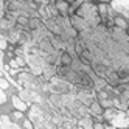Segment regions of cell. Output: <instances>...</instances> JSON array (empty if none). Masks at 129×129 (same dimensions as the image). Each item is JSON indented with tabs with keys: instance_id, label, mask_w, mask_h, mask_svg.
I'll return each instance as SVG.
<instances>
[{
	"instance_id": "obj_21",
	"label": "cell",
	"mask_w": 129,
	"mask_h": 129,
	"mask_svg": "<svg viewBox=\"0 0 129 129\" xmlns=\"http://www.w3.org/2000/svg\"><path fill=\"white\" fill-rule=\"evenodd\" d=\"M66 2H67V3H75V6L78 8V6L82 3V0H66Z\"/></svg>"
},
{
	"instance_id": "obj_17",
	"label": "cell",
	"mask_w": 129,
	"mask_h": 129,
	"mask_svg": "<svg viewBox=\"0 0 129 129\" xmlns=\"http://www.w3.org/2000/svg\"><path fill=\"white\" fill-rule=\"evenodd\" d=\"M8 86H10V82H8L5 78H0V89H6Z\"/></svg>"
},
{
	"instance_id": "obj_23",
	"label": "cell",
	"mask_w": 129,
	"mask_h": 129,
	"mask_svg": "<svg viewBox=\"0 0 129 129\" xmlns=\"http://www.w3.org/2000/svg\"><path fill=\"white\" fill-rule=\"evenodd\" d=\"M14 118H22V114H20V112H16V114H14Z\"/></svg>"
},
{
	"instance_id": "obj_6",
	"label": "cell",
	"mask_w": 129,
	"mask_h": 129,
	"mask_svg": "<svg viewBox=\"0 0 129 129\" xmlns=\"http://www.w3.org/2000/svg\"><path fill=\"white\" fill-rule=\"evenodd\" d=\"M69 22H70V25L73 26V30H76L78 33H81V31H86V30H89L90 26L81 19L79 16H76L75 13H73L72 16H69Z\"/></svg>"
},
{
	"instance_id": "obj_27",
	"label": "cell",
	"mask_w": 129,
	"mask_h": 129,
	"mask_svg": "<svg viewBox=\"0 0 129 129\" xmlns=\"http://www.w3.org/2000/svg\"><path fill=\"white\" fill-rule=\"evenodd\" d=\"M56 2H62V0H56Z\"/></svg>"
},
{
	"instance_id": "obj_28",
	"label": "cell",
	"mask_w": 129,
	"mask_h": 129,
	"mask_svg": "<svg viewBox=\"0 0 129 129\" xmlns=\"http://www.w3.org/2000/svg\"><path fill=\"white\" fill-rule=\"evenodd\" d=\"M34 129H41V127H34Z\"/></svg>"
},
{
	"instance_id": "obj_19",
	"label": "cell",
	"mask_w": 129,
	"mask_h": 129,
	"mask_svg": "<svg viewBox=\"0 0 129 129\" xmlns=\"http://www.w3.org/2000/svg\"><path fill=\"white\" fill-rule=\"evenodd\" d=\"M16 61H17V64H19V66H20V67H23V66H25V64H26V62H25V59H23L22 56H17V58H16Z\"/></svg>"
},
{
	"instance_id": "obj_22",
	"label": "cell",
	"mask_w": 129,
	"mask_h": 129,
	"mask_svg": "<svg viewBox=\"0 0 129 129\" xmlns=\"http://www.w3.org/2000/svg\"><path fill=\"white\" fill-rule=\"evenodd\" d=\"M23 127H25V129H34V126H33L31 121H25V123H23Z\"/></svg>"
},
{
	"instance_id": "obj_12",
	"label": "cell",
	"mask_w": 129,
	"mask_h": 129,
	"mask_svg": "<svg viewBox=\"0 0 129 129\" xmlns=\"http://www.w3.org/2000/svg\"><path fill=\"white\" fill-rule=\"evenodd\" d=\"M89 112L93 114V115H101V114H103V107H101L100 101H96V100L92 101L90 106H89Z\"/></svg>"
},
{
	"instance_id": "obj_11",
	"label": "cell",
	"mask_w": 129,
	"mask_h": 129,
	"mask_svg": "<svg viewBox=\"0 0 129 129\" xmlns=\"http://www.w3.org/2000/svg\"><path fill=\"white\" fill-rule=\"evenodd\" d=\"M13 104H14V107L19 110V112H23V110L28 109L26 103H25V101H23L20 96H13Z\"/></svg>"
},
{
	"instance_id": "obj_10",
	"label": "cell",
	"mask_w": 129,
	"mask_h": 129,
	"mask_svg": "<svg viewBox=\"0 0 129 129\" xmlns=\"http://www.w3.org/2000/svg\"><path fill=\"white\" fill-rule=\"evenodd\" d=\"M93 124H95V121H93V118H92L90 115L79 118V126L82 129H93Z\"/></svg>"
},
{
	"instance_id": "obj_24",
	"label": "cell",
	"mask_w": 129,
	"mask_h": 129,
	"mask_svg": "<svg viewBox=\"0 0 129 129\" xmlns=\"http://www.w3.org/2000/svg\"><path fill=\"white\" fill-rule=\"evenodd\" d=\"M104 129H117V127H114V126H110V124H107V126H104Z\"/></svg>"
},
{
	"instance_id": "obj_8",
	"label": "cell",
	"mask_w": 129,
	"mask_h": 129,
	"mask_svg": "<svg viewBox=\"0 0 129 129\" xmlns=\"http://www.w3.org/2000/svg\"><path fill=\"white\" fill-rule=\"evenodd\" d=\"M110 31H112V36H114L117 41H120V42H129V33H127V30L114 26Z\"/></svg>"
},
{
	"instance_id": "obj_9",
	"label": "cell",
	"mask_w": 129,
	"mask_h": 129,
	"mask_svg": "<svg viewBox=\"0 0 129 129\" xmlns=\"http://www.w3.org/2000/svg\"><path fill=\"white\" fill-rule=\"evenodd\" d=\"M0 129H22V127L16 124L14 121H11L8 115H2L0 117Z\"/></svg>"
},
{
	"instance_id": "obj_5",
	"label": "cell",
	"mask_w": 129,
	"mask_h": 129,
	"mask_svg": "<svg viewBox=\"0 0 129 129\" xmlns=\"http://www.w3.org/2000/svg\"><path fill=\"white\" fill-rule=\"evenodd\" d=\"M112 10L115 13H118L126 20L127 30H129V0H114L112 2Z\"/></svg>"
},
{
	"instance_id": "obj_25",
	"label": "cell",
	"mask_w": 129,
	"mask_h": 129,
	"mask_svg": "<svg viewBox=\"0 0 129 129\" xmlns=\"http://www.w3.org/2000/svg\"><path fill=\"white\" fill-rule=\"evenodd\" d=\"M100 2H101V3H104V2H109V0H100Z\"/></svg>"
},
{
	"instance_id": "obj_1",
	"label": "cell",
	"mask_w": 129,
	"mask_h": 129,
	"mask_svg": "<svg viewBox=\"0 0 129 129\" xmlns=\"http://www.w3.org/2000/svg\"><path fill=\"white\" fill-rule=\"evenodd\" d=\"M75 14L79 16L82 20H84L90 28L100 25L101 23V17H100V13H98V6L92 2H82L76 10H75Z\"/></svg>"
},
{
	"instance_id": "obj_7",
	"label": "cell",
	"mask_w": 129,
	"mask_h": 129,
	"mask_svg": "<svg viewBox=\"0 0 129 129\" xmlns=\"http://www.w3.org/2000/svg\"><path fill=\"white\" fill-rule=\"evenodd\" d=\"M93 96L95 95H93V92H92V89H81L76 93V100L84 106H90V103L93 101Z\"/></svg>"
},
{
	"instance_id": "obj_4",
	"label": "cell",
	"mask_w": 129,
	"mask_h": 129,
	"mask_svg": "<svg viewBox=\"0 0 129 129\" xmlns=\"http://www.w3.org/2000/svg\"><path fill=\"white\" fill-rule=\"evenodd\" d=\"M17 81H19V84H22L23 89L26 90H34L38 92L41 90V82L39 79H36V76L33 75V73H25V72H20L19 75H17Z\"/></svg>"
},
{
	"instance_id": "obj_20",
	"label": "cell",
	"mask_w": 129,
	"mask_h": 129,
	"mask_svg": "<svg viewBox=\"0 0 129 129\" xmlns=\"http://www.w3.org/2000/svg\"><path fill=\"white\" fill-rule=\"evenodd\" d=\"M10 67H13V69H16V70H17L20 66L17 64V61H16V59H13V61H10Z\"/></svg>"
},
{
	"instance_id": "obj_15",
	"label": "cell",
	"mask_w": 129,
	"mask_h": 129,
	"mask_svg": "<svg viewBox=\"0 0 129 129\" xmlns=\"http://www.w3.org/2000/svg\"><path fill=\"white\" fill-rule=\"evenodd\" d=\"M6 47H8V39L0 34V50H6Z\"/></svg>"
},
{
	"instance_id": "obj_14",
	"label": "cell",
	"mask_w": 129,
	"mask_h": 129,
	"mask_svg": "<svg viewBox=\"0 0 129 129\" xmlns=\"http://www.w3.org/2000/svg\"><path fill=\"white\" fill-rule=\"evenodd\" d=\"M14 26L13 22H10L6 19V17H3V19H0V30H11Z\"/></svg>"
},
{
	"instance_id": "obj_13",
	"label": "cell",
	"mask_w": 129,
	"mask_h": 129,
	"mask_svg": "<svg viewBox=\"0 0 129 129\" xmlns=\"http://www.w3.org/2000/svg\"><path fill=\"white\" fill-rule=\"evenodd\" d=\"M56 10L61 16L67 17L69 16V3L66 2V0H62V2H56Z\"/></svg>"
},
{
	"instance_id": "obj_16",
	"label": "cell",
	"mask_w": 129,
	"mask_h": 129,
	"mask_svg": "<svg viewBox=\"0 0 129 129\" xmlns=\"http://www.w3.org/2000/svg\"><path fill=\"white\" fill-rule=\"evenodd\" d=\"M5 17V0H0V19Z\"/></svg>"
},
{
	"instance_id": "obj_26",
	"label": "cell",
	"mask_w": 129,
	"mask_h": 129,
	"mask_svg": "<svg viewBox=\"0 0 129 129\" xmlns=\"http://www.w3.org/2000/svg\"><path fill=\"white\" fill-rule=\"evenodd\" d=\"M54 129H64V127H59V126H58V127H54Z\"/></svg>"
},
{
	"instance_id": "obj_2",
	"label": "cell",
	"mask_w": 129,
	"mask_h": 129,
	"mask_svg": "<svg viewBox=\"0 0 129 129\" xmlns=\"http://www.w3.org/2000/svg\"><path fill=\"white\" fill-rule=\"evenodd\" d=\"M103 117L117 129H127L129 127V114L126 110L120 109H106L103 112Z\"/></svg>"
},
{
	"instance_id": "obj_18",
	"label": "cell",
	"mask_w": 129,
	"mask_h": 129,
	"mask_svg": "<svg viewBox=\"0 0 129 129\" xmlns=\"http://www.w3.org/2000/svg\"><path fill=\"white\" fill-rule=\"evenodd\" d=\"M5 101H6V95H5L3 89H0V104H3Z\"/></svg>"
},
{
	"instance_id": "obj_3",
	"label": "cell",
	"mask_w": 129,
	"mask_h": 129,
	"mask_svg": "<svg viewBox=\"0 0 129 129\" xmlns=\"http://www.w3.org/2000/svg\"><path fill=\"white\" fill-rule=\"evenodd\" d=\"M47 90L50 93H56V95H66V93H75V89H73V84H70L69 81L62 79L58 75H53L48 79L47 84Z\"/></svg>"
}]
</instances>
